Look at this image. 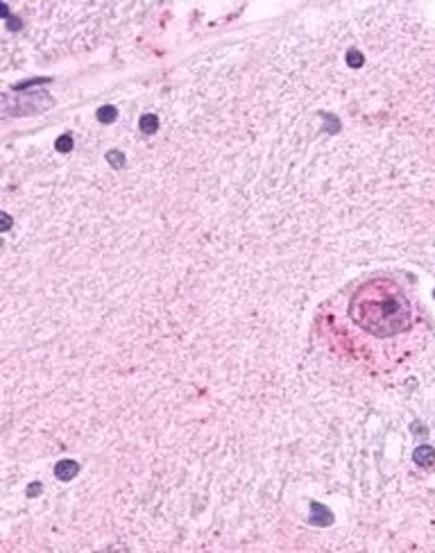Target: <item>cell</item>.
I'll return each instance as SVG.
<instances>
[{"instance_id":"4fadbf2b","label":"cell","mask_w":435,"mask_h":553,"mask_svg":"<svg viewBox=\"0 0 435 553\" xmlns=\"http://www.w3.org/2000/svg\"><path fill=\"white\" fill-rule=\"evenodd\" d=\"M0 14H2L5 18H9V7H7V5H0Z\"/></svg>"},{"instance_id":"7a4b0ae2","label":"cell","mask_w":435,"mask_h":553,"mask_svg":"<svg viewBox=\"0 0 435 553\" xmlns=\"http://www.w3.org/2000/svg\"><path fill=\"white\" fill-rule=\"evenodd\" d=\"M311 524L313 526H329L333 524V512L329 508H324L322 503L313 501L311 503Z\"/></svg>"},{"instance_id":"30bf717a","label":"cell","mask_w":435,"mask_h":553,"mask_svg":"<svg viewBox=\"0 0 435 553\" xmlns=\"http://www.w3.org/2000/svg\"><path fill=\"white\" fill-rule=\"evenodd\" d=\"M7 28L12 29V32H16V29L23 28V23H21V21H18L16 16H9V18H7Z\"/></svg>"},{"instance_id":"3957f363","label":"cell","mask_w":435,"mask_h":553,"mask_svg":"<svg viewBox=\"0 0 435 553\" xmlns=\"http://www.w3.org/2000/svg\"><path fill=\"white\" fill-rule=\"evenodd\" d=\"M412 460H415V465L429 470V467L435 465V449L431 447V444H419V447L412 451Z\"/></svg>"},{"instance_id":"9c48e42d","label":"cell","mask_w":435,"mask_h":553,"mask_svg":"<svg viewBox=\"0 0 435 553\" xmlns=\"http://www.w3.org/2000/svg\"><path fill=\"white\" fill-rule=\"evenodd\" d=\"M347 64L352 66V68H360V66L365 64V57L358 53V50H349V53H347Z\"/></svg>"},{"instance_id":"8992f818","label":"cell","mask_w":435,"mask_h":553,"mask_svg":"<svg viewBox=\"0 0 435 553\" xmlns=\"http://www.w3.org/2000/svg\"><path fill=\"white\" fill-rule=\"evenodd\" d=\"M95 116H98V120H100V123L109 125V123H113V120L118 118V109H116V107H111V105H105V107H100V109H98V113H95Z\"/></svg>"},{"instance_id":"8fae6325","label":"cell","mask_w":435,"mask_h":553,"mask_svg":"<svg viewBox=\"0 0 435 553\" xmlns=\"http://www.w3.org/2000/svg\"><path fill=\"white\" fill-rule=\"evenodd\" d=\"M41 490H43L41 483H29V488H27V497H36V495H41Z\"/></svg>"},{"instance_id":"277c9868","label":"cell","mask_w":435,"mask_h":553,"mask_svg":"<svg viewBox=\"0 0 435 553\" xmlns=\"http://www.w3.org/2000/svg\"><path fill=\"white\" fill-rule=\"evenodd\" d=\"M77 471H80V465H77L75 460H59L57 465H54V476L59 481H71V478L77 476Z\"/></svg>"},{"instance_id":"6da1fadb","label":"cell","mask_w":435,"mask_h":553,"mask_svg":"<svg viewBox=\"0 0 435 553\" xmlns=\"http://www.w3.org/2000/svg\"><path fill=\"white\" fill-rule=\"evenodd\" d=\"M349 318L356 327L377 338H392L410 329L412 311L399 283L377 276L353 293Z\"/></svg>"},{"instance_id":"5b68a950","label":"cell","mask_w":435,"mask_h":553,"mask_svg":"<svg viewBox=\"0 0 435 553\" xmlns=\"http://www.w3.org/2000/svg\"><path fill=\"white\" fill-rule=\"evenodd\" d=\"M138 127H141L143 134H154V132L159 130V118L154 116V113H145L138 120Z\"/></svg>"},{"instance_id":"52a82bcc","label":"cell","mask_w":435,"mask_h":553,"mask_svg":"<svg viewBox=\"0 0 435 553\" xmlns=\"http://www.w3.org/2000/svg\"><path fill=\"white\" fill-rule=\"evenodd\" d=\"M107 161L113 166V168H123L125 166V154L120 150H109L107 152Z\"/></svg>"},{"instance_id":"5bb4252c","label":"cell","mask_w":435,"mask_h":553,"mask_svg":"<svg viewBox=\"0 0 435 553\" xmlns=\"http://www.w3.org/2000/svg\"><path fill=\"white\" fill-rule=\"evenodd\" d=\"M433 295H435V293H433Z\"/></svg>"},{"instance_id":"ba28073f","label":"cell","mask_w":435,"mask_h":553,"mask_svg":"<svg viewBox=\"0 0 435 553\" xmlns=\"http://www.w3.org/2000/svg\"><path fill=\"white\" fill-rule=\"evenodd\" d=\"M54 147H57L59 152H71V150H73V136L71 134H61L57 138V143H54Z\"/></svg>"},{"instance_id":"7c38bea8","label":"cell","mask_w":435,"mask_h":553,"mask_svg":"<svg viewBox=\"0 0 435 553\" xmlns=\"http://www.w3.org/2000/svg\"><path fill=\"white\" fill-rule=\"evenodd\" d=\"M0 224H2V231L12 229V218H9L7 213H2V220H0Z\"/></svg>"}]
</instances>
